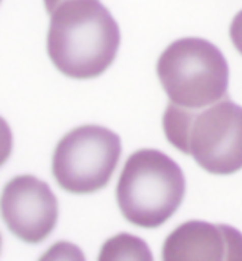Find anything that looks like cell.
I'll list each match as a JSON object with an SVG mask.
<instances>
[{
  "instance_id": "7",
  "label": "cell",
  "mask_w": 242,
  "mask_h": 261,
  "mask_svg": "<svg viewBox=\"0 0 242 261\" xmlns=\"http://www.w3.org/2000/svg\"><path fill=\"white\" fill-rule=\"evenodd\" d=\"M163 260H242V233L228 224L190 220L164 240Z\"/></svg>"
},
{
  "instance_id": "9",
  "label": "cell",
  "mask_w": 242,
  "mask_h": 261,
  "mask_svg": "<svg viewBox=\"0 0 242 261\" xmlns=\"http://www.w3.org/2000/svg\"><path fill=\"white\" fill-rule=\"evenodd\" d=\"M229 39L236 48V51L242 56V10L234 16L229 26Z\"/></svg>"
},
{
  "instance_id": "8",
  "label": "cell",
  "mask_w": 242,
  "mask_h": 261,
  "mask_svg": "<svg viewBox=\"0 0 242 261\" xmlns=\"http://www.w3.org/2000/svg\"><path fill=\"white\" fill-rule=\"evenodd\" d=\"M153 260L149 246L136 236L120 233L109 239L102 246L99 260Z\"/></svg>"
},
{
  "instance_id": "4",
  "label": "cell",
  "mask_w": 242,
  "mask_h": 261,
  "mask_svg": "<svg viewBox=\"0 0 242 261\" xmlns=\"http://www.w3.org/2000/svg\"><path fill=\"white\" fill-rule=\"evenodd\" d=\"M156 72L171 104L203 108L227 97L228 63L211 41L184 37L166 47Z\"/></svg>"
},
{
  "instance_id": "5",
  "label": "cell",
  "mask_w": 242,
  "mask_h": 261,
  "mask_svg": "<svg viewBox=\"0 0 242 261\" xmlns=\"http://www.w3.org/2000/svg\"><path fill=\"white\" fill-rule=\"evenodd\" d=\"M122 153L116 132L99 125L74 128L52 153V176L61 189L88 195L108 186Z\"/></svg>"
},
{
  "instance_id": "3",
  "label": "cell",
  "mask_w": 242,
  "mask_h": 261,
  "mask_svg": "<svg viewBox=\"0 0 242 261\" xmlns=\"http://www.w3.org/2000/svg\"><path fill=\"white\" fill-rule=\"evenodd\" d=\"M186 177L169 155L157 149L133 152L116 186V202L124 217L138 227L156 228L182 206Z\"/></svg>"
},
{
  "instance_id": "2",
  "label": "cell",
  "mask_w": 242,
  "mask_h": 261,
  "mask_svg": "<svg viewBox=\"0 0 242 261\" xmlns=\"http://www.w3.org/2000/svg\"><path fill=\"white\" fill-rule=\"evenodd\" d=\"M166 139L213 175L242 169V107L227 95L203 108L169 104L163 114Z\"/></svg>"
},
{
  "instance_id": "1",
  "label": "cell",
  "mask_w": 242,
  "mask_h": 261,
  "mask_svg": "<svg viewBox=\"0 0 242 261\" xmlns=\"http://www.w3.org/2000/svg\"><path fill=\"white\" fill-rule=\"evenodd\" d=\"M119 46L118 23L98 0H67L51 14L47 53L70 79L99 77L115 61Z\"/></svg>"
},
{
  "instance_id": "6",
  "label": "cell",
  "mask_w": 242,
  "mask_h": 261,
  "mask_svg": "<svg viewBox=\"0 0 242 261\" xmlns=\"http://www.w3.org/2000/svg\"><path fill=\"white\" fill-rule=\"evenodd\" d=\"M2 216L17 239L39 244L57 226L58 200L47 182L33 175H20L3 189Z\"/></svg>"
},
{
  "instance_id": "10",
  "label": "cell",
  "mask_w": 242,
  "mask_h": 261,
  "mask_svg": "<svg viewBox=\"0 0 242 261\" xmlns=\"http://www.w3.org/2000/svg\"><path fill=\"white\" fill-rule=\"evenodd\" d=\"M64 2H67V0H44V6H46L47 13L51 16V14L57 10V7H58L59 5H63Z\"/></svg>"
}]
</instances>
